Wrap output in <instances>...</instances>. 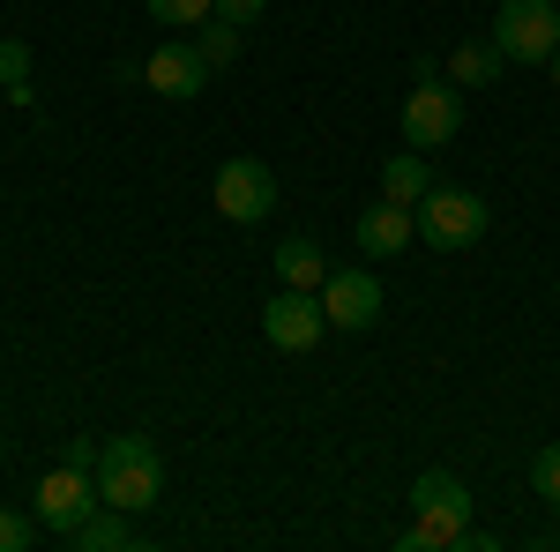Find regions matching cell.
Returning <instances> with one entry per match:
<instances>
[{"mask_svg":"<svg viewBox=\"0 0 560 552\" xmlns=\"http://www.w3.org/2000/svg\"><path fill=\"white\" fill-rule=\"evenodd\" d=\"M411 508L419 522L404 530L411 552H464V530H471V485L456 470H419L411 478Z\"/></svg>","mask_w":560,"mask_h":552,"instance_id":"1","label":"cell"},{"mask_svg":"<svg viewBox=\"0 0 560 552\" xmlns=\"http://www.w3.org/2000/svg\"><path fill=\"white\" fill-rule=\"evenodd\" d=\"M158 493H165V463H158V448H150L142 433L105 441V456H97V501H105V508H128V515H150V508H158Z\"/></svg>","mask_w":560,"mask_h":552,"instance_id":"2","label":"cell"},{"mask_svg":"<svg viewBox=\"0 0 560 552\" xmlns=\"http://www.w3.org/2000/svg\"><path fill=\"white\" fill-rule=\"evenodd\" d=\"M411 216H419V239H427L433 255H464V247L486 239V202H478L471 187H427L411 202Z\"/></svg>","mask_w":560,"mask_h":552,"instance_id":"3","label":"cell"},{"mask_svg":"<svg viewBox=\"0 0 560 552\" xmlns=\"http://www.w3.org/2000/svg\"><path fill=\"white\" fill-rule=\"evenodd\" d=\"M493 45L516 60V68H546L560 45V8L553 0H501L493 15Z\"/></svg>","mask_w":560,"mask_h":552,"instance_id":"4","label":"cell"},{"mask_svg":"<svg viewBox=\"0 0 560 552\" xmlns=\"http://www.w3.org/2000/svg\"><path fill=\"white\" fill-rule=\"evenodd\" d=\"M90 508H97V470H75V463H52L38 478V493H31V515H38L45 530H60V538H68Z\"/></svg>","mask_w":560,"mask_h":552,"instance_id":"5","label":"cell"},{"mask_svg":"<svg viewBox=\"0 0 560 552\" xmlns=\"http://www.w3.org/2000/svg\"><path fill=\"white\" fill-rule=\"evenodd\" d=\"M210 202H217V216H232V224H261V216L277 210V172L261 165V157H232V165L217 172Z\"/></svg>","mask_w":560,"mask_h":552,"instance_id":"6","label":"cell"},{"mask_svg":"<svg viewBox=\"0 0 560 552\" xmlns=\"http://www.w3.org/2000/svg\"><path fill=\"white\" fill-rule=\"evenodd\" d=\"M456 128H464L456 83H419L404 97V150H441V142H456Z\"/></svg>","mask_w":560,"mask_h":552,"instance_id":"7","label":"cell"},{"mask_svg":"<svg viewBox=\"0 0 560 552\" xmlns=\"http://www.w3.org/2000/svg\"><path fill=\"white\" fill-rule=\"evenodd\" d=\"M322 314H329V329H351V337L374 329V321H382V277L359 269V261H351V269H329V277H322Z\"/></svg>","mask_w":560,"mask_h":552,"instance_id":"8","label":"cell"},{"mask_svg":"<svg viewBox=\"0 0 560 552\" xmlns=\"http://www.w3.org/2000/svg\"><path fill=\"white\" fill-rule=\"evenodd\" d=\"M322 329H329L322 292H292V284H284L277 298H261V337L277 343V351H314Z\"/></svg>","mask_w":560,"mask_h":552,"instance_id":"9","label":"cell"},{"mask_svg":"<svg viewBox=\"0 0 560 552\" xmlns=\"http://www.w3.org/2000/svg\"><path fill=\"white\" fill-rule=\"evenodd\" d=\"M142 83L158 90V97H173V105H187V97H202V83H210V60L195 45H158L142 60Z\"/></svg>","mask_w":560,"mask_h":552,"instance_id":"10","label":"cell"},{"mask_svg":"<svg viewBox=\"0 0 560 552\" xmlns=\"http://www.w3.org/2000/svg\"><path fill=\"white\" fill-rule=\"evenodd\" d=\"M411 239H419V216L404 210V202H374V210L359 216V255L366 261H388V255H404V247H411Z\"/></svg>","mask_w":560,"mask_h":552,"instance_id":"11","label":"cell"},{"mask_svg":"<svg viewBox=\"0 0 560 552\" xmlns=\"http://www.w3.org/2000/svg\"><path fill=\"white\" fill-rule=\"evenodd\" d=\"M68 545H75V552H128V545H135V515L97 501V508H90L83 522L68 530Z\"/></svg>","mask_w":560,"mask_h":552,"instance_id":"12","label":"cell"},{"mask_svg":"<svg viewBox=\"0 0 560 552\" xmlns=\"http://www.w3.org/2000/svg\"><path fill=\"white\" fill-rule=\"evenodd\" d=\"M501 68H509V52H501L493 38H471V45H456V52H448V83H464V90L501 83Z\"/></svg>","mask_w":560,"mask_h":552,"instance_id":"13","label":"cell"},{"mask_svg":"<svg viewBox=\"0 0 560 552\" xmlns=\"http://www.w3.org/2000/svg\"><path fill=\"white\" fill-rule=\"evenodd\" d=\"M427 187H433L427 150H396V157L382 165V195H388V202H404V210H411V202H419Z\"/></svg>","mask_w":560,"mask_h":552,"instance_id":"14","label":"cell"},{"mask_svg":"<svg viewBox=\"0 0 560 552\" xmlns=\"http://www.w3.org/2000/svg\"><path fill=\"white\" fill-rule=\"evenodd\" d=\"M277 277H284L292 292H322V277H329V269H322V247H314V239H284V247H277Z\"/></svg>","mask_w":560,"mask_h":552,"instance_id":"15","label":"cell"},{"mask_svg":"<svg viewBox=\"0 0 560 552\" xmlns=\"http://www.w3.org/2000/svg\"><path fill=\"white\" fill-rule=\"evenodd\" d=\"M195 52L210 60V75H217V68H232V60H240V23L210 15V23H202V38H195Z\"/></svg>","mask_w":560,"mask_h":552,"instance_id":"16","label":"cell"},{"mask_svg":"<svg viewBox=\"0 0 560 552\" xmlns=\"http://www.w3.org/2000/svg\"><path fill=\"white\" fill-rule=\"evenodd\" d=\"M0 90L15 105H31V45L23 38H0Z\"/></svg>","mask_w":560,"mask_h":552,"instance_id":"17","label":"cell"},{"mask_svg":"<svg viewBox=\"0 0 560 552\" xmlns=\"http://www.w3.org/2000/svg\"><path fill=\"white\" fill-rule=\"evenodd\" d=\"M158 23H210L217 15V0H142Z\"/></svg>","mask_w":560,"mask_h":552,"instance_id":"18","label":"cell"},{"mask_svg":"<svg viewBox=\"0 0 560 552\" xmlns=\"http://www.w3.org/2000/svg\"><path fill=\"white\" fill-rule=\"evenodd\" d=\"M530 485H538V501H553V508H560V441L530 456Z\"/></svg>","mask_w":560,"mask_h":552,"instance_id":"19","label":"cell"},{"mask_svg":"<svg viewBox=\"0 0 560 552\" xmlns=\"http://www.w3.org/2000/svg\"><path fill=\"white\" fill-rule=\"evenodd\" d=\"M38 538V515H15V508H0V552H23Z\"/></svg>","mask_w":560,"mask_h":552,"instance_id":"20","label":"cell"},{"mask_svg":"<svg viewBox=\"0 0 560 552\" xmlns=\"http://www.w3.org/2000/svg\"><path fill=\"white\" fill-rule=\"evenodd\" d=\"M217 15H224V23H240V31H247V23H261V0H217Z\"/></svg>","mask_w":560,"mask_h":552,"instance_id":"21","label":"cell"},{"mask_svg":"<svg viewBox=\"0 0 560 552\" xmlns=\"http://www.w3.org/2000/svg\"><path fill=\"white\" fill-rule=\"evenodd\" d=\"M97 456H105V441H68V456H60V463H75V470H97Z\"/></svg>","mask_w":560,"mask_h":552,"instance_id":"22","label":"cell"},{"mask_svg":"<svg viewBox=\"0 0 560 552\" xmlns=\"http://www.w3.org/2000/svg\"><path fill=\"white\" fill-rule=\"evenodd\" d=\"M546 75H553V83H560V45H553V60H546Z\"/></svg>","mask_w":560,"mask_h":552,"instance_id":"23","label":"cell"},{"mask_svg":"<svg viewBox=\"0 0 560 552\" xmlns=\"http://www.w3.org/2000/svg\"><path fill=\"white\" fill-rule=\"evenodd\" d=\"M553 8H560V0H553Z\"/></svg>","mask_w":560,"mask_h":552,"instance_id":"24","label":"cell"}]
</instances>
